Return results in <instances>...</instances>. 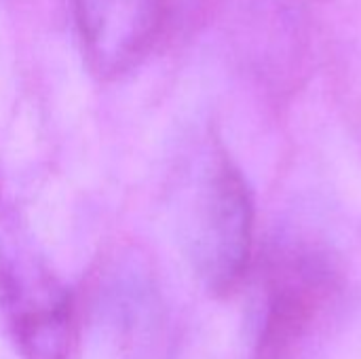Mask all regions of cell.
I'll list each match as a JSON object with an SVG mask.
<instances>
[{"label": "cell", "mask_w": 361, "mask_h": 359, "mask_svg": "<svg viewBox=\"0 0 361 359\" xmlns=\"http://www.w3.org/2000/svg\"><path fill=\"white\" fill-rule=\"evenodd\" d=\"M72 13L89 70L112 80L133 70L157 42L165 0H72Z\"/></svg>", "instance_id": "obj_4"}, {"label": "cell", "mask_w": 361, "mask_h": 359, "mask_svg": "<svg viewBox=\"0 0 361 359\" xmlns=\"http://www.w3.org/2000/svg\"><path fill=\"white\" fill-rule=\"evenodd\" d=\"M252 250V188L228 154L214 152L195 180L186 209L188 260L209 294L228 296L247 277Z\"/></svg>", "instance_id": "obj_3"}, {"label": "cell", "mask_w": 361, "mask_h": 359, "mask_svg": "<svg viewBox=\"0 0 361 359\" xmlns=\"http://www.w3.org/2000/svg\"><path fill=\"white\" fill-rule=\"evenodd\" d=\"M343 275L309 243L273 248L260 271L252 359H311L336 322Z\"/></svg>", "instance_id": "obj_1"}, {"label": "cell", "mask_w": 361, "mask_h": 359, "mask_svg": "<svg viewBox=\"0 0 361 359\" xmlns=\"http://www.w3.org/2000/svg\"><path fill=\"white\" fill-rule=\"evenodd\" d=\"M0 326L21 359H66L74 343L72 296L2 199Z\"/></svg>", "instance_id": "obj_2"}]
</instances>
